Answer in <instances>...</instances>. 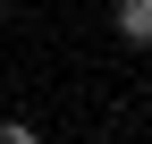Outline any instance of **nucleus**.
Instances as JSON below:
<instances>
[{
    "mask_svg": "<svg viewBox=\"0 0 152 144\" xmlns=\"http://www.w3.org/2000/svg\"><path fill=\"white\" fill-rule=\"evenodd\" d=\"M0 144H34V127H17V119H9V127H0Z\"/></svg>",
    "mask_w": 152,
    "mask_h": 144,
    "instance_id": "obj_2",
    "label": "nucleus"
},
{
    "mask_svg": "<svg viewBox=\"0 0 152 144\" xmlns=\"http://www.w3.org/2000/svg\"><path fill=\"white\" fill-rule=\"evenodd\" d=\"M110 26H118L127 43H152V0H118V9H110Z\"/></svg>",
    "mask_w": 152,
    "mask_h": 144,
    "instance_id": "obj_1",
    "label": "nucleus"
},
{
    "mask_svg": "<svg viewBox=\"0 0 152 144\" xmlns=\"http://www.w3.org/2000/svg\"><path fill=\"white\" fill-rule=\"evenodd\" d=\"M144 144H152V136H144Z\"/></svg>",
    "mask_w": 152,
    "mask_h": 144,
    "instance_id": "obj_3",
    "label": "nucleus"
}]
</instances>
